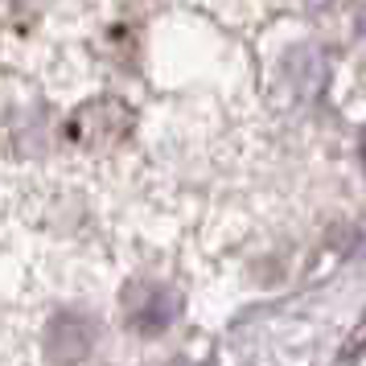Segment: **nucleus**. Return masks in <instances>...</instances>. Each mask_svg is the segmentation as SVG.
<instances>
[{
    "instance_id": "f257e3e1",
    "label": "nucleus",
    "mask_w": 366,
    "mask_h": 366,
    "mask_svg": "<svg viewBox=\"0 0 366 366\" xmlns=\"http://www.w3.org/2000/svg\"><path fill=\"white\" fill-rule=\"evenodd\" d=\"M132 132V107L116 95L79 103L62 124V140L79 152H107Z\"/></svg>"
},
{
    "instance_id": "f03ea898",
    "label": "nucleus",
    "mask_w": 366,
    "mask_h": 366,
    "mask_svg": "<svg viewBox=\"0 0 366 366\" xmlns=\"http://www.w3.org/2000/svg\"><path fill=\"white\" fill-rule=\"evenodd\" d=\"M182 309V297L173 288H161V284H132L124 292V313H128V325L136 333H161L169 330V321Z\"/></svg>"
},
{
    "instance_id": "7ed1b4c3",
    "label": "nucleus",
    "mask_w": 366,
    "mask_h": 366,
    "mask_svg": "<svg viewBox=\"0 0 366 366\" xmlns=\"http://www.w3.org/2000/svg\"><path fill=\"white\" fill-rule=\"evenodd\" d=\"M91 346H95V321L83 313L54 317L50 330H46V354H50V362L74 366L91 354Z\"/></svg>"
},
{
    "instance_id": "20e7f679",
    "label": "nucleus",
    "mask_w": 366,
    "mask_h": 366,
    "mask_svg": "<svg viewBox=\"0 0 366 366\" xmlns=\"http://www.w3.org/2000/svg\"><path fill=\"white\" fill-rule=\"evenodd\" d=\"M366 346V321H362V330H354V337H350V350H346V358L354 354V350H362Z\"/></svg>"
},
{
    "instance_id": "39448f33",
    "label": "nucleus",
    "mask_w": 366,
    "mask_h": 366,
    "mask_svg": "<svg viewBox=\"0 0 366 366\" xmlns=\"http://www.w3.org/2000/svg\"><path fill=\"white\" fill-rule=\"evenodd\" d=\"M358 34H362V41H366V4L358 9Z\"/></svg>"
},
{
    "instance_id": "423d86ee",
    "label": "nucleus",
    "mask_w": 366,
    "mask_h": 366,
    "mask_svg": "<svg viewBox=\"0 0 366 366\" xmlns=\"http://www.w3.org/2000/svg\"><path fill=\"white\" fill-rule=\"evenodd\" d=\"M358 157H362V169H366V136H362V149H358Z\"/></svg>"
},
{
    "instance_id": "0eeeda50",
    "label": "nucleus",
    "mask_w": 366,
    "mask_h": 366,
    "mask_svg": "<svg viewBox=\"0 0 366 366\" xmlns=\"http://www.w3.org/2000/svg\"><path fill=\"white\" fill-rule=\"evenodd\" d=\"M140 4H157V0H140Z\"/></svg>"
}]
</instances>
